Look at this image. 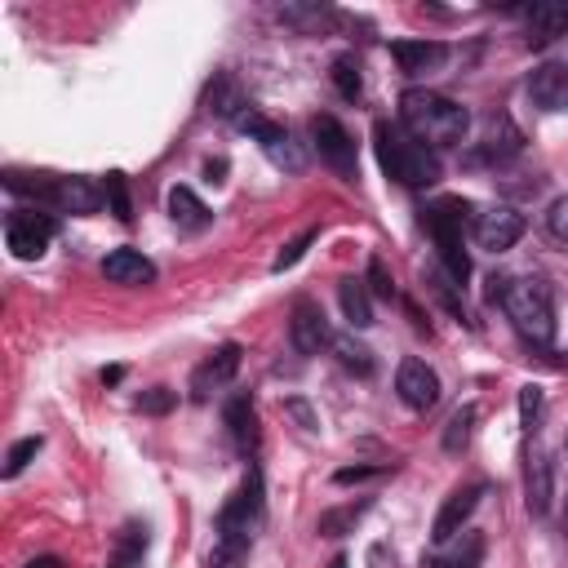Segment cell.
I'll return each mask as SVG.
<instances>
[{"label": "cell", "mask_w": 568, "mask_h": 568, "mask_svg": "<svg viewBox=\"0 0 568 568\" xmlns=\"http://www.w3.org/2000/svg\"><path fill=\"white\" fill-rule=\"evenodd\" d=\"M484 564V532L462 528L453 541H444L435 555L422 559V568H479Z\"/></svg>", "instance_id": "14"}, {"label": "cell", "mask_w": 568, "mask_h": 568, "mask_svg": "<svg viewBox=\"0 0 568 568\" xmlns=\"http://www.w3.org/2000/svg\"><path fill=\"white\" fill-rule=\"evenodd\" d=\"M102 191H106V204H111V213H115L120 222H133V204H129V182H124V173H106Z\"/></svg>", "instance_id": "29"}, {"label": "cell", "mask_w": 568, "mask_h": 568, "mask_svg": "<svg viewBox=\"0 0 568 568\" xmlns=\"http://www.w3.org/2000/svg\"><path fill=\"white\" fill-rule=\"evenodd\" d=\"M328 568H346V555H337V559H333V564H328Z\"/></svg>", "instance_id": "40"}, {"label": "cell", "mask_w": 568, "mask_h": 568, "mask_svg": "<svg viewBox=\"0 0 568 568\" xmlns=\"http://www.w3.org/2000/svg\"><path fill=\"white\" fill-rule=\"evenodd\" d=\"M479 497H484V484H466V488H453V493L444 497V506H439L435 524H430V541H435V546L453 541V537L466 528V519L475 515Z\"/></svg>", "instance_id": "9"}, {"label": "cell", "mask_w": 568, "mask_h": 568, "mask_svg": "<svg viewBox=\"0 0 568 568\" xmlns=\"http://www.w3.org/2000/svg\"><path fill=\"white\" fill-rule=\"evenodd\" d=\"M257 519H262V470H257V466H248L244 484H240V488L231 493V501L217 510V524H213V532L253 537Z\"/></svg>", "instance_id": "6"}, {"label": "cell", "mask_w": 568, "mask_h": 568, "mask_svg": "<svg viewBox=\"0 0 568 568\" xmlns=\"http://www.w3.org/2000/svg\"><path fill=\"white\" fill-rule=\"evenodd\" d=\"M146 559V524L129 519L115 537V555H111V568H142Z\"/></svg>", "instance_id": "21"}, {"label": "cell", "mask_w": 568, "mask_h": 568, "mask_svg": "<svg viewBox=\"0 0 568 568\" xmlns=\"http://www.w3.org/2000/svg\"><path fill=\"white\" fill-rule=\"evenodd\" d=\"M40 453V435H31V439H18L13 448H9V457H4V475H18L31 457Z\"/></svg>", "instance_id": "30"}, {"label": "cell", "mask_w": 568, "mask_h": 568, "mask_svg": "<svg viewBox=\"0 0 568 568\" xmlns=\"http://www.w3.org/2000/svg\"><path fill=\"white\" fill-rule=\"evenodd\" d=\"M368 284H373L377 297H395V280H390V271H386L382 257H368Z\"/></svg>", "instance_id": "34"}, {"label": "cell", "mask_w": 568, "mask_h": 568, "mask_svg": "<svg viewBox=\"0 0 568 568\" xmlns=\"http://www.w3.org/2000/svg\"><path fill=\"white\" fill-rule=\"evenodd\" d=\"M390 58L399 62L404 75H430V71H439L448 62V49L439 40H395Z\"/></svg>", "instance_id": "15"}, {"label": "cell", "mask_w": 568, "mask_h": 568, "mask_svg": "<svg viewBox=\"0 0 568 568\" xmlns=\"http://www.w3.org/2000/svg\"><path fill=\"white\" fill-rule=\"evenodd\" d=\"M364 515V506H346V510H328V515H320V532L324 537H337L346 524H355Z\"/></svg>", "instance_id": "32"}, {"label": "cell", "mask_w": 568, "mask_h": 568, "mask_svg": "<svg viewBox=\"0 0 568 568\" xmlns=\"http://www.w3.org/2000/svg\"><path fill=\"white\" fill-rule=\"evenodd\" d=\"M315 240V231H302L297 240H288L284 248H280V257H275V271H288L293 262H302V253H306V244Z\"/></svg>", "instance_id": "33"}, {"label": "cell", "mask_w": 568, "mask_h": 568, "mask_svg": "<svg viewBox=\"0 0 568 568\" xmlns=\"http://www.w3.org/2000/svg\"><path fill=\"white\" fill-rule=\"evenodd\" d=\"M337 297H342V311H346L351 328H368V324H373V302H368V288H364V280L346 275V280L337 284Z\"/></svg>", "instance_id": "23"}, {"label": "cell", "mask_w": 568, "mask_h": 568, "mask_svg": "<svg viewBox=\"0 0 568 568\" xmlns=\"http://www.w3.org/2000/svg\"><path fill=\"white\" fill-rule=\"evenodd\" d=\"M235 368H240V346L235 342H222L195 373H191V395L195 399H204L209 390H217V386H226L231 377H235Z\"/></svg>", "instance_id": "13"}, {"label": "cell", "mask_w": 568, "mask_h": 568, "mask_svg": "<svg viewBox=\"0 0 568 568\" xmlns=\"http://www.w3.org/2000/svg\"><path fill=\"white\" fill-rule=\"evenodd\" d=\"M399 124L422 142V146H457L470 129V115L466 106H457L453 98L444 93H430V89H408L399 98Z\"/></svg>", "instance_id": "2"}, {"label": "cell", "mask_w": 568, "mask_h": 568, "mask_svg": "<svg viewBox=\"0 0 568 568\" xmlns=\"http://www.w3.org/2000/svg\"><path fill=\"white\" fill-rule=\"evenodd\" d=\"M4 186L13 195H31L36 204H49L58 213H98L102 200H106V191L93 186L89 178H53V173H18V169H9Z\"/></svg>", "instance_id": "4"}, {"label": "cell", "mask_w": 568, "mask_h": 568, "mask_svg": "<svg viewBox=\"0 0 568 568\" xmlns=\"http://www.w3.org/2000/svg\"><path fill=\"white\" fill-rule=\"evenodd\" d=\"M27 568H62V559H58V555H40V559H31Z\"/></svg>", "instance_id": "39"}, {"label": "cell", "mask_w": 568, "mask_h": 568, "mask_svg": "<svg viewBox=\"0 0 568 568\" xmlns=\"http://www.w3.org/2000/svg\"><path fill=\"white\" fill-rule=\"evenodd\" d=\"M546 226H550V235H555V240H568V195L550 204V213H546Z\"/></svg>", "instance_id": "36"}, {"label": "cell", "mask_w": 568, "mask_h": 568, "mask_svg": "<svg viewBox=\"0 0 568 568\" xmlns=\"http://www.w3.org/2000/svg\"><path fill=\"white\" fill-rule=\"evenodd\" d=\"M311 133H315L320 160H324L328 169H337L342 178H355V142H351V133H346L333 115H315V120H311Z\"/></svg>", "instance_id": "8"}, {"label": "cell", "mask_w": 568, "mask_h": 568, "mask_svg": "<svg viewBox=\"0 0 568 568\" xmlns=\"http://www.w3.org/2000/svg\"><path fill=\"white\" fill-rule=\"evenodd\" d=\"M204 173H209V182H222V173H226V160H209V164H204Z\"/></svg>", "instance_id": "38"}, {"label": "cell", "mask_w": 568, "mask_h": 568, "mask_svg": "<svg viewBox=\"0 0 568 568\" xmlns=\"http://www.w3.org/2000/svg\"><path fill=\"white\" fill-rule=\"evenodd\" d=\"M519 235H524V213H515L510 204H493V209H484V213L475 217V240H479V248L501 253V248H515Z\"/></svg>", "instance_id": "10"}, {"label": "cell", "mask_w": 568, "mask_h": 568, "mask_svg": "<svg viewBox=\"0 0 568 568\" xmlns=\"http://www.w3.org/2000/svg\"><path fill=\"white\" fill-rule=\"evenodd\" d=\"M102 275L111 284H151L155 280V266L138 248H115V253L102 257Z\"/></svg>", "instance_id": "18"}, {"label": "cell", "mask_w": 568, "mask_h": 568, "mask_svg": "<svg viewBox=\"0 0 568 568\" xmlns=\"http://www.w3.org/2000/svg\"><path fill=\"white\" fill-rule=\"evenodd\" d=\"M377 470H382V466H346V470H337L333 479H337V484H355V479H368V475H377Z\"/></svg>", "instance_id": "37"}, {"label": "cell", "mask_w": 568, "mask_h": 568, "mask_svg": "<svg viewBox=\"0 0 568 568\" xmlns=\"http://www.w3.org/2000/svg\"><path fill=\"white\" fill-rule=\"evenodd\" d=\"M373 146H377V160L382 169L404 182V186H435L439 182V160L430 146H422L404 124H390V120H377L373 124Z\"/></svg>", "instance_id": "3"}, {"label": "cell", "mask_w": 568, "mask_h": 568, "mask_svg": "<svg viewBox=\"0 0 568 568\" xmlns=\"http://www.w3.org/2000/svg\"><path fill=\"white\" fill-rule=\"evenodd\" d=\"M53 235H58V222H53L49 213H40V209H18V213H9V222H4V244H9V253L22 257V262L40 257Z\"/></svg>", "instance_id": "7"}, {"label": "cell", "mask_w": 568, "mask_h": 568, "mask_svg": "<svg viewBox=\"0 0 568 568\" xmlns=\"http://www.w3.org/2000/svg\"><path fill=\"white\" fill-rule=\"evenodd\" d=\"M524 18H528V40L532 44L568 36V0H537V4L524 9Z\"/></svg>", "instance_id": "16"}, {"label": "cell", "mask_w": 568, "mask_h": 568, "mask_svg": "<svg viewBox=\"0 0 568 568\" xmlns=\"http://www.w3.org/2000/svg\"><path fill=\"white\" fill-rule=\"evenodd\" d=\"M333 351H337L342 368H351V373H359V377H368V373H373V351H368V346H359L355 337H333Z\"/></svg>", "instance_id": "26"}, {"label": "cell", "mask_w": 568, "mask_h": 568, "mask_svg": "<svg viewBox=\"0 0 568 568\" xmlns=\"http://www.w3.org/2000/svg\"><path fill=\"white\" fill-rule=\"evenodd\" d=\"M395 390H399V399L408 404V408H417V413H426V408H435V399H439V377H435V368L426 364V359H404L399 364V373H395Z\"/></svg>", "instance_id": "12"}, {"label": "cell", "mask_w": 568, "mask_h": 568, "mask_svg": "<svg viewBox=\"0 0 568 568\" xmlns=\"http://www.w3.org/2000/svg\"><path fill=\"white\" fill-rule=\"evenodd\" d=\"M226 430H231V439H235V448H240L244 457L257 453L262 430H257V408H253L248 395H235V399L226 404Z\"/></svg>", "instance_id": "17"}, {"label": "cell", "mask_w": 568, "mask_h": 568, "mask_svg": "<svg viewBox=\"0 0 568 568\" xmlns=\"http://www.w3.org/2000/svg\"><path fill=\"white\" fill-rule=\"evenodd\" d=\"M528 506H532V515H546V506H550V462L541 448L528 453Z\"/></svg>", "instance_id": "24"}, {"label": "cell", "mask_w": 568, "mask_h": 568, "mask_svg": "<svg viewBox=\"0 0 568 568\" xmlns=\"http://www.w3.org/2000/svg\"><path fill=\"white\" fill-rule=\"evenodd\" d=\"M519 417H524V430L537 426V417H541V390L537 386H524L519 390Z\"/></svg>", "instance_id": "35"}, {"label": "cell", "mask_w": 568, "mask_h": 568, "mask_svg": "<svg viewBox=\"0 0 568 568\" xmlns=\"http://www.w3.org/2000/svg\"><path fill=\"white\" fill-rule=\"evenodd\" d=\"M528 93H532V102L546 106V111L568 106V71H564V67H541V71L532 75Z\"/></svg>", "instance_id": "20"}, {"label": "cell", "mask_w": 568, "mask_h": 568, "mask_svg": "<svg viewBox=\"0 0 568 568\" xmlns=\"http://www.w3.org/2000/svg\"><path fill=\"white\" fill-rule=\"evenodd\" d=\"M422 222H426V231H430V240H435V253H439V262H444V271L453 275V280H466L470 275V257H466V222H470V204L462 200V195H444V200H435L426 213H422Z\"/></svg>", "instance_id": "5"}, {"label": "cell", "mask_w": 568, "mask_h": 568, "mask_svg": "<svg viewBox=\"0 0 568 568\" xmlns=\"http://www.w3.org/2000/svg\"><path fill=\"white\" fill-rule=\"evenodd\" d=\"M173 399H178V395H173L169 386H151V390H142V395H138V408L160 417V413H169V408H173Z\"/></svg>", "instance_id": "31"}, {"label": "cell", "mask_w": 568, "mask_h": 568, "mask_svg": "<svg viewBox=\"0 0 568 568\" xmlns=\"http://www.w3.org/2000/svg\"><path fill=\"white\" fill-rule=\"evenodd\" d=\"M288 337L302 355H320L324 346H333V333H328V320L324 311L311 302V297H297L293 302V320H288Z\"/></svg>", "instance_id": "11"}, {"label": "cell", "mask_w": 568, "mask_h": 568, "mask_svg": "<svg viewBox=\"0 0 568 568\" xmlns=\"http://www.w3.org/2000/svg\"><path fill=\"white\" fill-rule=\"evenodd\" d=\"M519 142H524V138H519V129L501 115V120H493V124H488V138H484V146H479V155H475V160H497V164H501V160H510V155L519 151Z\"/></svg>", "instance_id": "22"}, {"label": "cell", "mask_w": 568, "mask_h": 568, "mask_svg": "<svg viewBox=\"0 0 568 568\" xmlns=\"http://www.w3.org/2000/svg\"><path fill=\"white\" fill-rule=\"evenodd\" d=\"M169 213H173V222H178L182 231H204V226L213 222L209 204H204L191 186H173V191H169Z\"/></svg>", "instance_id": "19"}, {"label": "cell", "mask_w": 568, "mask_h": 568, "mask_svg": "<svg viewBox=\"0 0 568 568\" xmlns=\"http://www.w3.org/2000/svg\"><path fill=\"white\" fill-rule=\"evenodd\" d=\"M333 84H337V93L342 98H359V89H364V80H359V62L351 58V53H342L337 62H333Z\"/></svg>", "instance_id": "28"}, {"label": "cell", "mask_w": 568, "mask_h": 568, "mask_svg": "<svg viewBox=\"0 0 568 568\" xmlns=\"http://www.w3.org/2000/svg\"><path fill=\"white\" fill-rule=\"evenodd\" d=\"M488 297L501 302V311L510 315V324L519 328V337L546 346L555 337V302H550V284L537 275H493L488 280Z\"/></svg>", "instance_id": "1"}, {"label": "cell", "mask_w": 568, "mask_h": 568, "mask_svg": "<svg viewBox=\"0 0 568 568\" xmlns=\"http://www.w3.org/2000/svg\"><path fill=\"white\" fill-rule=\"evenodd\" d=\"M475 417H479V408H475V404H466V408H457V413H453V422H448V430H444V448H448V453H462V448H466Z\"/></svg>", "instance_id": "27"}, {"label": "cell", "mask_w": 568, "mask_h": 568, "mask_svg": "<svg viewBox=\"0 0 568 568\" xmlns=\"http://www.w3.org/2000/svg\"><path fill=\"white\" fill-rule=\"evenodd\" d=\"M248 541H253V537L217 532V541H213V555H209V568H244V564H248Z\"/></svg>", "instance_id": "25"}]
</instances>
